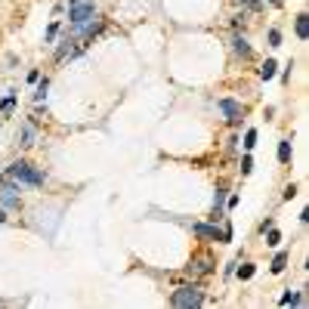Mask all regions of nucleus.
<instances>
[{"label": "nucleus", "mask_w": 309, "mask_h": 309, "mask_svg": "<svg viewBox=\"0 0 309 309\" xmlns=\"http://www.w3.org/2000/svg\"><path fill=\"white\" fill-rule=\"evenodd\" d=\"M13 105H16V93H7V96H4V102H0V114H10V111H13Z\"/></svg>", "instance_id": "nucleus-17"}, {"label": "nucleus", "mask_w": 309, "mask_h": 309, "mask_svg": "<svg viewBox=\"0 0 309 309\" xmlns=\"http://www.w3.org/2000/svg\"><path fill=\"white\" fill-rule=\"evenodd\" d=\"M266 232H269V235H266V244H269V248H279V244H282V235H279V229H275V226H269Z\"/></svg>", "instance_id": "nucleus-15"}, {"label": "nucleus", "mask_w": 309, "mask_h": 309, "mask_svg": "<svg viewBox=\"0 0 309 309\" xmlns=\"http://www.w3.org/2000/svg\"><path fill=\"white\" fill-rule=\"evenodd\" d=\"M232 50H235V56H241V59H251V44L244 41L241 34L232 37Z\"/></svg>", "instance_id": "nucleus-8"}, {"label": "nucleus", "mask_w": 309, "mask_h": 309, "mask_svg": "<svg viewBox=\"0 0 309 309\" xmlns=\"http://www.w3.org/2000/svg\"><path fill=\"white\" fill-rule=\"evenodd\" d=\"M254 272H257V266H254V263H241L238 279H241V282H248V279H254Z\"/></svg>", "instance_id": "nucleus-16"}, {"label": "nucleus", "mask_w": 309, "mask_h": 309, "mask_svg": "<svg viewBox=\"0 0 309 309\" xmlns=\"http://www.w3.org/2000/svg\"><path fill=\"white\" fill-rule=\"evenodd\" d=\"M275 68H279V65H275L272 59H266L263 68H260V77H263V81H272V77H275Z\"/></svg>", "instance_id": "nucleus-10"}, {"label": "nucleus", "mask_w": 309, "mask_h": 309, "mask_svg": "<svg viewBox=\"0 0 309 309\" xmlns=\"http://www.w3.org/2000/svg\"><path fill=\"white\" fill-rule=\"evenodd\" d=\"M68 19H71V28H81L87 22L96 19V4L93 0H68Z\"/></svg>", "instance_id": "nucleus-2"}, {"label": "nucleus", "mask_w": 309, "mask_h": 309, "mask_svg": "<svg viewBox=\"0 0 309 309\" xmlns=\"http://www.w3.org/2000/svg\"><path fill=\"white\" fill-rule=\"evenodd\" d=\"M254 170V161H251V154H248V158H241V173H251Z\"/></svg>", "instance_id": "nucleus-22"}, {"label": "nucleus", "mask_w": 309, "mask_h": 309, "mask_svg": "<svg viewBox=\"0 0 309 309\" xmlns=\"http://www.w3.org/2000/svg\"><path fill=\"white\" fill-rule=\"evenodd\" d=\"M269 47H282V31L279 28H269Z\"/></svg>", "instance_id": "nucleus-18"}, {"label": "nucleus", "mask_w": 309, "mask_h": 309, "mask_svg": "<svg viewBox=\"0 0 309 309\" xmlns=\"http://www.w3.org/2000/svg\"><path fill=\"white\" fill-rule=\"evenodd\" d=\"M4 220H7V210H4V207H0V223H4Z\"/></svg>", "instance_id": "nucleus-25"}, {"label": "nucleus", "mask_w": 309, "mask_h": 309, "mask_svg": "<svg viewBox=\"0 0 309 309\" xmlns=\"http://www.w3.org/2000/svg\"><path fill=\"white\" fill-rule=\"evenodd\" d=\"M269 4H272V7H282V0H269Z\"/></svg>", "instance_id": "nucleus-26"}, {"label": "nucleus", "mask_w": 309, "mask_h": 309, "mask_svg": "<svg viewBox=\"0 0 309 309\" xmlns=\"http://www.w3.org/2000/svg\"><path fill=\"white\" fill-rule=\"evenodd\" d=\"M285 266H288V251H279L275 254V260H272V272L279 275V272H285Z\"/></svg>", "instance_id": "nucleus-12"}, {"label": "nucleus", "mask_w": 309, "mask_h": 309, "mask_svg": "<svg viewBox=\"0 0 309 309\" xmlns=\"http://www.w3.org/2000/svg\"><path fill=\"white\" fill-rule=\"evenodd\" d=\"M223 204H226V189H217V195H213V220L223 217Z\"/></svg>", "instance_id": "nucleus-9"}, {"label": "nucleus", "mask_w": 309, "mask_h": 309, "mask_svg": "<svg viewBox=\"0 0 309 309\" xmlns=\"http://www.w3.org/2000/svg\"><path fill=\"white\" fill-rule=\"evenodd\" d=\"M59 34V22H53L50 28H47V44H53V37Z\"/></svg>", "instance_id": "nucleus-21"}, {"label": "nucleus", "mask_w": 309, "mask_h": 309, "mask_svg": "<svg viewBox=\"0 0 309 309\" xmlns=\"http://www.w3.org/2000/svg\"><path fill=\"white\" fill-rule=\"evenodd\" d=\"M0 207H4V210H19V207H22L19 186H16V182H10V179L0 182Z\"/></svg>", "instance_id": "nucleus-4"}, {"label": "nucleus", "mask_w": 309, "mask_h": 309, "mask_svg": "<svg viewBox=\"0 0 309 309\" xmlns=\"http://www.w3.org/2000/svg\"><path fill=\"white\" fill-rule=\"evenodd\" d=\"M217 105H220V111L226 114V121H229L232 127L241 124V114H244V105H241V102H235V99H220Z\"/></svg>", "instance_id": "nucleus-5"}, {"label": "nucleus", "mask_w": 309, "mask_h": 309, "mask_svg": "<svg viewBox=\"0 0 309 309\" xmlns=\"http://www.w3.org/2000/svg\"><path fill=\"white\" fill-rule=\"evenodd\" d=\"M238 4H244V7H251V10H260L263 0H238Z\"/></svg>", "instance_id": "nucleus-23"}, {"label": "nucleus", "mask_w": 309, "mask_h": 309, "mask_svg": "<svg viewBox=\"0 0 309 309\" xmlns=\"http://www.w3.org/2000/svg\"><path fill=\"white\" fill-rule=\"evenodd\" d=\"M192 232L195 235H201V238H210V241H226V235L217 229V226H204V223H195L192 226Z\"/></svg>", "instance_id": "nucleus-6"}, {"label": "nucleus", "mask_w": 309, "mask_h": 309, "mask_svg": "<svg viewBox=\"0 0 309 309\" xmlns=\"http://www.w3.org/2000/svg\"><path fill=\"white\" fill-rule=\"evenodd\" d=\"M294 195H297V189H294V186H288V189H285V201H291Z\"/></svg>", "instance_id": "nucleus-24"}, {"label": "nucleus", "mask_w": 309, "mask_h": 309, "mask_svg": "<svg viewBox=\"0 0 309 309\" xmlns=\"http://www.w3.org/2000/svg\"><path fill=\"white\" fill-rule=\"evenodd\" d=\"M291 154H294L291 142H288V139H282V142H279V161H282V164H288V161H291Z\"/></svg>", "instance_id": "nucleus-11"}, {"label": "nucleus", "mask_w": 309, "mask_h": 309, "mask_svg": "<svg viewBox=\"0 0 309 309\" xmlns=\"http://www.w3.org/2000/svg\"><path fill=\"white\" fill-rule=\"evenodd\" d=\"M170 303H173V306H179V309L201 306V303H204V291H201V288H195V285L176 288V291H173V297H170Z\"/></svg>", "instance_id": "nucleus-3"}, {"label": "nucleus", "mask_w": 309, "mask_h": 309, "mask_svg": "<svg viewBox=\"0 0 309 309\" xmlns=\"http://www.w3.org/2000/svg\"><path fill=\"white\" fill-rule=\"evenodd\" d=\"M254 145H257V130H254V127H251V130H248V133H244V148H248V151H251V148H254Z\"/></svg>", "instance_id": "nucleus-20"}, {"label": "nucleus", "mask_w": 309, "mask_h": 309, "mask_svg": "<svg viewBox=\"0 0 309 309\" xmlns=\"http://www.w3.org/2000/svg\"><path fill=\"white\" fill-rule=\"evenodd\" d=\"M297 37H303V41L309 37V16H306V13L297 16Z\"/></svg>", "instance_id": "nucleus-13"}, {"label": "nucleus", "mask_w": 309, "mask_h": 309, "mask_svg": "<svg viewBox=\"0 0 309 309\" xmlns=\"http://www.w3.org/2000/svg\"><path fill=\"white\" fill-rule=\"evenodd\" d=\"M16 139H19V145L31 148V145H34V139H37V130H34V124H25V127L16 133Z\"/></svg>", "instance_id": "nucleus-7"}, {"label": "nucleus", "mask_w": 309, "mask_h": 309, "mask_svg": "<svg viewBox=\"0 0 309 309\" xmlns=\"http://www.w3.org/2000/svg\"><path fill=\"white\" fill-rule=\"evenodd\" d=\"M47 87H50V81H47V77H44V81L37 84V90H34V99H37V102H41V99L47 96Z\"/></svg>", "instance_id": "nucleus-19"}, {"label": "nucleus", "mask_w": 309, "mask_h": 309, "mask_svg": "<svg viewBox=\"0 0 309 309\" xmlns=\"http://www.w3.org/2000/svg\"><path fill=\"white\" fill-rule=\"evenodd\" d=\"M7 179L16 182V186H44L47 182V173L41 167H34L28 161H16L7 167Z\"/></svg>", "instance_id": "nucleus-1"}, {"label": "nucleus", "mask_w": 309, "mask_h": 309, "mask_svg": "<svg viewBox=\"0 0 309 309\" xmlns=\"http://www.w3.org/2000/svg\"><path fill=\"white\" fill-rule=\"evenodd\" d=\"M282 306H300L303 303V297L297 294V291H288V294H282V300H279Z\"/></svg>", "instance_id": "nucleus-14"}]
</instances>
